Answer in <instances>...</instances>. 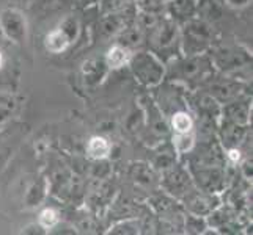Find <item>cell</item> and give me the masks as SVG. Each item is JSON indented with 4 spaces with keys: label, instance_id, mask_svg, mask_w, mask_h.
<instances>
[{
    "label": "cell",
    "instance_id": "obj_9",
    "mask_svg": "<svg viewBox=\"0 0 253 235\" xmlns=\"http://www.w3.org/2000/svg\"><path fill=\"white\" fill-rule=\"evenodd\" d=\"M222 179L220 172L217 169H208V171H202L200 172V179L202 180V185L206 187V188H214L215 184H219Z\"/></svg>",
    "mask_w": 253,
    "mask_h": 235
},
{
    "label": "cell",
    "instance_id": "obj_10",
    "mask_svg": "<svg viewBox=\"0 0 253 235\" xmlns=\"http://www.w3.org/2000/svg\"><path fill=\"white\" fill-rule=\"evenodd\" d=\"M173 127L176 129L179 134H187L192 129V121L186 113H178V115H174L173 118Z\"/></svg>",
    "mask_w": 253,
    "mask_h": 235
},
{
    "label": "cell",
    "instance_id": "obj_13",
    "mask_svg": "<svg viewBox=\"0 0 253 235\" xmlns=\"http://www.w3.org/2000/svg\"><path fill=\"white\" fill-rule=\"evenodd\" d=\"M203 6L208 8L206 16H209L211 19H212V17H214V19H219V17H220L222 8H220V5H219V2H217V0H205Z\"/></svg>",
    "mask_w": 253,
    "mask_h": 235
},
{
    "label": "cell",
    "instance_id": "obj_12",
    "mask_svg": "<svg viewBox=\"0 0 253 235\" xmlns=\"http://www.w3.org/2000/svg\"><path fill=\"white\" fill-rule=\"evenodd\" d=\"M230 118L233 121H246L247 119V108L246 105H242V103H234V105L230 107Z\"/></svg>",
    "mask_w": 253,
    "mask_h": 235
},
{
    "label": "cell",
    "instance_id": "obj_14",
    "mask_svg": "<svg viewBox=\"0 0 253 235\" xmlns=\"http://www.w3.org/2000/svg\"><path fill=\"white\" fill-rule=\"evenodd\" d=\"M225 140L228 143H238L241 140V135H242V130L238 126H228L225 129Z\"/></svg>",
    "mask_w": 253,
    "mask_h": 235
},
{
    "label": "cell",
    "instance_id": "obj_11",
    "mask_svg": "<svg viewBox=\"0 0 253 235\" xmlns=\"http://www.w3.org/2000/svg\"><path fill=\"white\" fill-rule=\"evenodd\" d=\"M126 50L123 47H113L110 52H109V63L113 66V67H120L126 62Z\"/></svg>",
    "mask_w": 253,
    "mask_h": 235
},
{
    "label": "cell",
    "instance_id": "obj_6",
    "mask_svg": "<svg viewBox=\"0 0 253 235\" xmlns=\"http://www.w3.org/2000/svg\"><path fill=\"white\" fill-rule=\"evenodd\" d=\"M169 187L170 190H173V193L174 191H182L186 187H187V177H186V174L182 172V171H173L169 174Z\"/></svg>",
    "mask_w": 253,
    "mask_h": 235
},
{
    "label": "cell",
    "instance_id": "obj_2",
    "mask_svg": "<svg viewBox=\"0 0 253 235\" xmlns=\"http://www.w3.org/2000/svg\"><path fill=\"white\" fill-rule=\"evenodd\" d=\"M2 25H3V30L10 38L13 39H21L22 34L25 32L24 29V22L21 19L19 14L16 13H5L3 14V19H2Z\"/></svg>",
    "mask_w": 253,
    "mask_h": 235
},
{
    "label": "cell",
    "instance_id": "obj_5",
    "mask_svg": "<svg viewBox=\"0 0 253 235\" xmlns=\"http://www.w3.org/2000/svg\"><path fill=\"white\" fill-rule=\"evenodd\" d=\"M212 201L209 198H206V196H203V195H197V196H194L189 201V205H190V208L194 210L195 213H205V212H209L212 208Z\"/></svg>",
    "mask_w": 253,
    "mask_h": 235
},
{
    "label": "cell",
    "instance_id": "obj_7",
    "mask_svg": "<svg viewBox=\"0 0 253 235\" xmlns=\"http://www.w3.org/2000/svg\"><path fill=\"white\" fill-rule=\"evenodd\" d=\"M173 14L178 17H189L194 11V2L192 0H174L171 5Z\"/></svg>",
    "mask_w": 253,
    "mask_h": 235
},
{
    "label": "cell",
    "instance_id": "obj_15",
    "mask_svg": "<svg viewBox=\"0 0 253 235\" xmlns=\"http://www.w3.org/2000/svg\"><path fill=\"white\" fill-rule=\"evenodd\" d=\"M40 221L44 228H52V226L57 223V213L52 210V208H47V210H44L41 213Z\"/></svg>",
    "mask_w": 253,
    "mask_h": 235
},
{
    "label": "cell",
    "instance_id": "obj_1",
    "mask_svg": "<svg viewBox=\"0 0 253 235\" xmlns=\"http://www.w3.org/2000/svg\"><path fill=\"white\" fill-rule=\"evenodd\" d=\"M135 74L140 75V80L146 83H154L159 80L161 77V66L159 63L153 60L150 55H138L134 63Z\"/></svg>",
    "mask_w": 253,
    "mask_h": 235
},
{
    "label": "cell",
    "instance_id": "obj_4",
    "mask_svg": "<svg viewBox=\"0 0 253 235\" xmlns=\"http://www.w3.org/2000/svg\"><path fill=\"white\" fill-rule=\"evenodd\" d=\"M88 151L93 157H96V159H102V157H106L109 154L110 146L104 138H93L90 141Z\"/></svg>",
    "mask_w": 253,
    "mask_h": 235
},
{
    "label": "cell",
    "instance_id": "obj_3",
    "mask_svg": "<svg viewBox=\"0 0 253 235\" xmlns=\"http://www.w3.org/2000/svg\"><path fill=\"white\" fill-rule=\"evenodd\" d=\"M68 44V38L63 30H57L47 36V49L52 52H60Z\"/></svg>",
    "mask_w": 253,
    "mask_h": 235
},
{
    "label": "cell",
    "instance_id": "obj_8",
    "mask_svg": "<svg viewBox=\"0 0 253 235\" xmlns=\"http://www.w3.org/2000/svg\"><path fill=\"white\" fill-rule=\"evenodd\" d=\"M173 39H174V29H173V25L165 24L164 27L159 29L158 36H156V41H158L159 46L164 49V47L170 46L171 42H173Z\"/></svg>",
    "mask_w": 253,
    "mask_h": 235
},
{
    "label": "cell",
    "instance_id": "obj_17",
    "mask_svg": "<svg viewBox=\"0 0 253 235\" xmlns=\"http://www.w3.org/2000/svg\"><path fill=\"white\" fill-rule=\"evenodd\" d=\"M121 39H123V42H126L127 46H134V44H138V41H140V33L137 30H127L125 32Z\"/></svg>",
    "mask_w": 253,
    "mask_h": 235
},
{
    "label": "cell",
    "instance_id": "obj_16",
    "mask_svg": "<svg viewBox=\"0 0 253 235\" xmlns=\"http://www.w3.org/2000/svg\"><path fill=\"white\" fill-rule=\"evenodd\" d=\"M214 93L217 98H220L222 101H226V99H230L231 96H234V88L231 85H219L214 88Z\"/></svg>",
    "mask_w": 253,
    "mask_h": 235
}]
</instances>
